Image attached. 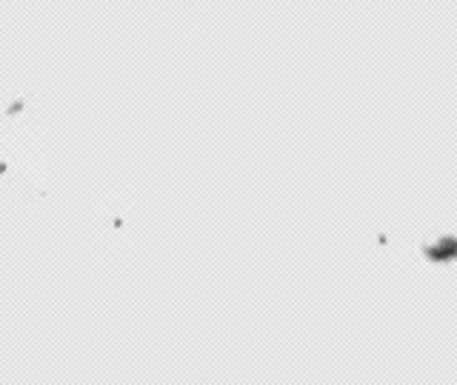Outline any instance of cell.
<instances>
[{
	"label": "cell",
	"mask_w": 457,
	"mask_h": 385,
	"mask_svg": "<svg viewBox=\"0 0 457 385\" xmlns=\"http://www.w3.org/2000/svg\"><path fill=\"white\" fill-rule=\"evenodd\" d=\"M178 385H257V382L243 380L235 371H228L218 363L189 360L178 368Z\"/></svg>",
	"instance_id": "2"
},
{
	"label": "cell",
	"mask_w": 457,
	"mask_h": 385,
	"mask_svg": "<svg viewBox=\"0 0 457 385\" xmlns=\"http://www.w3.org/2000/svg\"><path fill=\"white\" fill-rule=\"evenodd\" d=\"M92 260L100 274H129L137 263V249L129 214H112V217H95V242Z\"/></svg>",
	"instance_id": "1"
}]
</instances>
